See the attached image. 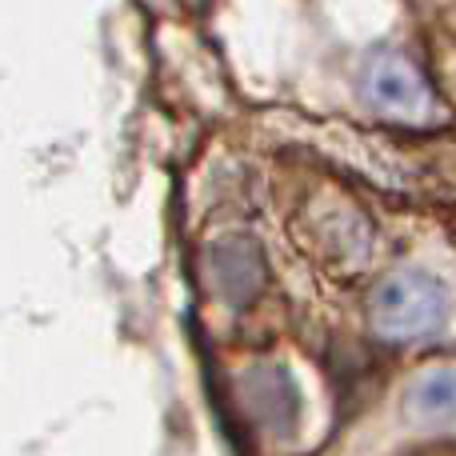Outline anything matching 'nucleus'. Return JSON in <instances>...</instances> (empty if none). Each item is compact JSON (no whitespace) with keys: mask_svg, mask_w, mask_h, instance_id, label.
<instances>
[{"mask_svg":"<svg viewBox=\"0 0 456 456\" xmlns=\"http://www.w3.org/2000/svg\"><path fill=\"white\" fill-rule=\"evenodd\" d=\"M240 409L268 436H292L300 425V388L281 364H256L236 385Z\"/></svg>","mask_w":456,"mask_h":456,"instance_id":"5","label":"nucleus"},{"mask_svg":"<svg viewBox=\"0 0 456 456\" xmlns=\"http://www.w3.org/2000/svg\"><path fill=\"white\" fill-rule=\"evenodd\" d=\"M205 276L213 297L224 308H248L268 289V260L256 240L248 236H228L216 240L205 256Z\"/></svg>","mask_w":456,"mask_h":456,"instance_id":"3","label":"nucleus"},{"mask_svg":"<svg viewBox=\"0 0 456 456\" xmlns=\"http://www.w3.org/2000/svg\"><path fill=\"white\" fill-rule=\"evenodd\" d=\"M297 240L316 265L337 276H356L377 256V228L340 189H316L297 213Z\"/></svg>","mask_w":456,"mask_h":456,"instance_id":"2","label":"nucleus"},{"mask_svg":"<svg viewBox=\"0 0 456 456\" xmlns=\"http://www.w3.org/2000/svg\"><path fill=\"white\" fill-rule=\"evenodd\" d=\"M452 321V292L425 268H396L380 276L369 297V329L385 345H425Z\"/></svg>","mask_w":456,"mask_h":456,"instance_id":"1","label":"nucleus"},{"mask_svg":"<svg viewBox=\"0 0 456 456\" xmlns=\"http://www.w3.org/2000/svg\"><path fill=\"white\" fill-rule=\"evenodd\" d=\"M364 101L377 112L393 120H409V125H420V120L433 117V93H428L425 77L412 69V61H404L401 53H380L377 61L364 69Z\"/></svg>","mask_w":456,"mask_h":456,"instance_id":"4","label":"nucleus"},{"mask_svg":"<svg viewBox=\"0 0 456 456\" xmlns=\"http://www.w3.org/2000/svg\"><path fill=\"white\" fill-rule=\"evenodd\" d=\"M404 409L417 425L456 428V369H428L404 393Z\"/></svg>","mask_w":456,"mask_h":456,"instance_id":"6","label":"nucleus"}]
</instances>
